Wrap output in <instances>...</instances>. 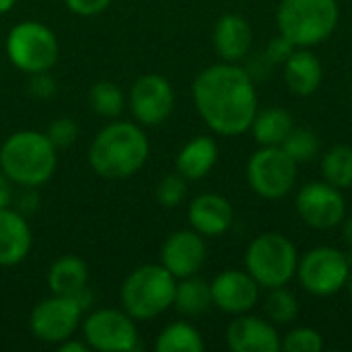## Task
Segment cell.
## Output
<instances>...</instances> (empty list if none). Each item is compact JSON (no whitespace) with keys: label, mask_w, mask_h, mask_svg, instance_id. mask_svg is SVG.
Listing matches in <instances>:
<instances>
[{"label":"cell","mask_w":352,"mask_h":352,"mask_svg":"<svg viewBox=\"0 0 352 352\" xmlns=\"http://www.w3.org/2000/svg\"><path fill=\"white\" fill-rule=\"evenodd\" d=\"M192 99L202 122L219 136H241L258 113L254 78L241 64L219 62L198 72L192 82Z\"/></svg>","instance_id":"1"},{"label":"cell","mask_w":352,"mask_h":352,"mask_svg":"<svg viewBox=\"0 0 352 352\" xmlns=\"http://www.w3.org/2000/svg\"><path fill=\"white\" fill-rule=\"evenodd\" d=\"M151 157L146 132L136 122H111L103 126L91 146L89 165L103 179H126L136 175Z\"/></svg>","instance_id":"2"},{"label":"cell","mask_w":352,"mask_h":352,"mask_svg":"<svg viewBox=\"0 0 352 352\" xmlns=\"http://www.w3.org/2000/svg\"><path fill=\"white\" fill-rule=\"evenodd\" d=\"M58 165V148L45 132L19 130L0 146V171L19 188L47 184Z\"/></svg>","instance_id":"3"},{"label":"cell","mask_w":352,"mask_h":352,"mask_svg":"<svg viewBox=\"0 0 352 352\" xmlns=\"http://www.w3.org/2000/svg\"><path fill=\"white\" fill-rule=\"evenodd\" d=\"M177 278L163 264L132 270L120 291L122 309L136 322H148L173 307Z\"/></svg>","instance_id":"4"},{"label":"cell","mask_w":352,"mask_h":352,"mask_svg":"<svg viewBox=\"0 0 352 352\" xmlns=\"http://www.w3.org/2000/svg\"><path fill=\"white\" fill-rule=\"evenodd\" d=\"M340 23L338 0H280L278 33L297 47H316L332 37Z\"/></svg>","instance_id":"5"},{"label":"cell","mask_w":352,"mask_h":352,"mask_svg":"<svg viewBox=\"0 0 352 352\" xmlns=\"http://www.w3.org/2000/svg\"><path fill=\"white\" fill-rule=\"evenodd\" d=\"M297 266L299 252L295 243L278 231L258 235L245 250V270L266 291L287 287L295 278Z\"/></svg>","instance_id":"6"},{"label":"cell","mask_w":352,"mask_h":352,"mask_svg":"<svg viewBox=\"0 0 352 352\" xmlns=\"http://www.w3.org/2000/svg\"><path fill=\"white\" fill-rule=\"evenodd\" d=\"M4 50L8 62L25 74L52 70L60 56L56 33L39 21L16 23L6 35Z\"/></svg>","instance_id":"7"},{"label":"cell","mask_w":352,"mask_h":352,"mask_svg":"<svg viewBox=\"0 0 352 352\" xmlns=\"http://www.w3.org/2000/svg\"><path fill=\"white\" fill-rule=\"evenodd\" d=\"M299 163L293 161L283 146H260L252 153L245 177L254 194L264 200H283L297 184Z\"/></svg>","instance_id":"8"},{"label":"cell","mask_w":352,"mask_h":352,"mask_svg":"<svg viewBox=\"0 0 352 352\" xmlns=\"http://www.w3.org/2000/svg\"><path fill=\"white\" fill-rule=\"evenodd\" d=\"M351 260L344 252L332 245L311 248L305 256H299L295 278L314 297H332L344 289Z\"/></svg>","instance_id":"9"},{"label":"cell","mask_w":352,"mask_h":352,"mask_svg":"<svg viewBox=\"0 0 352 352\" xmlns=\"http://www.w3.org/2000/svg\"><path fill=\"white\" fill-rule=\"evenodd\" d=\"M80 328L91 351L134 352L140 349L136 320H132L124 309L103 307L91 311L82 320Z\"/></svg>","instance_id":"10"},{"label":"cell","mask_w":352,"mask_h":352,"mask_svg":"<svg viewBox=\"0 0 352 352\" xmlns=\"http://www.w3.org/2000/svg\"><path fill=\"white\" fill-rule=\"evenodd\" d=\"M85 311L87 309L76 297L52 295L33 307L29 316V330L37 340L58 346L60 342L74 336L82 324Z\"/></svg>","instance_id":"11"},{"label":"cell","mask_w":352,"mask_h":352,"mask_svg":"<svg viewBox=\"0 0 352 352\" xmlns=\"http://www.w3.org/2000/svg\"><path fill=\"white\" fill-rule=\"evenodd\" d=\"M128 107L132 118L142 128H155L169 120L175 107L173 85L157 72H148L136 78L128 93Z\"/></svg>","instance_id":"12"},{"label":"cell","mask_w":352,"mask_h":352,"mask_svg":"<svg viewBox=\"0 0 352 352\" xmlns=\"http://www.w3.org/2000/svg\"><path fill=\"white\" fill-rule=\"evenodd\" d=\"M295 208L301 221L318 231L336 229L346 217V200L342 190L324 179L301 186L295 198Z\"/></svg>","instance_id":"13"},{"label":"cell","mask_w":352,"mask_h":352,"mask_svg":"<svg viewBox=\"0 0 352 352\" xmlns=\"http://www.w3.org/2000/svg\"><path fill=\"white\" fill-rule=\"evenodd\" d=\"M212 305L229 316L250 314L260 303L262 287L248 270L229 268L217 274L210 283Z\"/></svg>","instance_id":"14"},{"label":"cell","mask_w":352,"mask_h":352,"mask_svg":"<svg viewBox=\"0 0 352 352\" xmlns=\"http://www.w3.org/2000/svg\"><path fill=\"white\" fill-rule=\"evenodd\" d=\"M208 256L206 241L194 229H179L171 233L161 245V262L177 280L194 276L202 270Z\"/></svg>","instance_id":"15"},{"label":"cell","mask_w":352,"mask_h":352,"mask_svg":"<svg viewBox=\"0 0 352 352\" xmlns=\"http://www.w3.org/2000/svg\"><path fill=\"white\" fill-rule=\"evenodd\" d=\"M225 340L233 352H280V334L266 318L250 314L235 316L227 326Z\"/></svg>","instance_id":"16"},{"label":"cell","mask_w":352,"mask_h":352,"mask_svg":"<svg viewBox=\"0 0 352 352\" xmlns=\"http://www.w3.org/2000/svg\"><path fill=\"white\" fill-rule=\"evenodd\" d=\"M212 45L221 62L241 64L254 50V29L250 21L237 12L223 14L212 29Z\"/></svg>","instance_id":"17"},{"label":"cell","mask_w":352,"mask_h":352,"mask_svg":"<svg viewBox=\"0 0 352 352\" xmlns=\"http://www.w3.org/2000/svg\"><path fill=\"white\" fill-rule=\"evenodd\" d=\"M233 219L235 212L231 202L214 192L196 196L188 206L190 229H194L202 237H219L227 233L233 225Z\"/></svg>","instance_id":"18"},{"label":"cell","mask_w":352,"mask_h":352,"mask_svg":"<svg viewBox=\"0 0 352 352\" xmlns=\"http://www.w3.org/2000/svg\"><path fill=\"white\" fill-rule=\"evenodd\" d=\"M33 248V233L25 214L16 208L0 210V268L19 266Z\"/></svg>","instance_id":"19"},{"label":"cell","mask_w":352,"mask_h":352,"mask_svg":"<svg viewBox=\"0 0 352 352\" xmlns=\"http://www.w3.org/2000/svg\"><path fill=\"white\" fill-rule=\"evenodd\" d=\"M283 78L297 97H311L324 80V64L314 47H297L283 64Z\"/></svg>","instance_id":"20"},{"label":"cell","mask_w":352,"mask_h":352,"mask_svg":"<svg viewBox=\"0 0 352 352\" xmlns=\"http://www.w3.org/2000/svg\"><path fill=\"white\" fill-rule=\"evenodd\" d=\"M219 163V144L210 136H194L188 140L177 157H175V171L184 175L188 182H200Z\"/></svg>","instance_id":"21"},{"label":"cell","mask_w":352,"mask_h":352,"mask_svg":"<svg viewBox=\"0 0 352 352\" xmlns=\"http://www.w3.org/2000/svg\"><path fill=\"white\" fill-rule=\"evenodd\" d=\"M47 287L52 295L76 297L89 289V266L82 258L66 254L47 270Z\"/></svg>","instance_id":"22"},{"label":"cell","mask_w":352,"mask_h":352,"mask_svg":"<svg viewBox=\"0 0 352 352\" xmlns=\"http://www.w3.org/2000/svg\"><path fill=\"white\" fill-rule=\"evenodd\" d=\"M295 128L293 113L285 107L258 109L250 132L260 146H280L289 132Z\"/></svg>","instance_id":"23"},{"label":"cell","mask_w":352,"mask_h":352,"mask_svg":"<svg viewBox=\"0 0 352 352\" xmlns=\"http://www.w3.org/2000/svg\"><path fill=\"white\" fill-rule=\"evenodd\" d=\"M173 307L177 314L186 318H196L206 314L212 307V293H210V283L200 278L198 274L179 278L175 285V297H173Z\"/></svg>","instance_id":"24"},{"label":"cell","mask_w":352,"mask_h":352,"mask_svg":"<svg viewBox=\"0 0 352 352\" xmlns=\"http://www.w3.org/2000/svg\"><path fill=\"white\" fill-rule=\"evenodd\" d=\"M157 352H202L204 351V338L196 326L190 322H171L165 326L157 340H155Z\"/></svg>","instance_id":"25"},{"label":"cell","mask_w":352,"mask_h":352,"mask_svg":"<svg viewBox=\"0 0 352 352\" xmlns=\"http://www.w3.org/2000/svg\"><path fill=\"white\" fill-rule=\"evenodd\" d=\"M322 175L324 182L338 190L352 188V146L349 144H334L322 157Z\"/></svg>","instance_id":"26"},{"label":"cell","mask_w":352,"mask_h":352,"mask_svg":"<svg viewBox=\"0 0 352 352\" xmlns=\"http://www.w3.org/2000/svg\"><path fill=\"white\" fill-rule=\"evenodd\" d=\"M89 107L93 113L105 118V120H116L124 107L128 105V97L120 89V85L111 80H99L89 89Z\"/></svg>","instance_id":"27"},{"label":"cell","mask_w":352,"mask_h":352,"mask_svg":"<svg viewBox=\"0 0 352 352\" xmlns=\"http://www.w3.org/2000/svg\"><path fill=\"white\" fill-rule=\"evenodd\" d=\"M264 316L274 326H289L299 318V301L287 287L268 289L264 297Z\"/></svg>","instance_id":"28"},{"label":"cell","mask_w":352,"mask_h":352,"mask_svg":"<svg viewBox=\"0 0 352 352\" xmlns=\"http://www.w3.org/2000/svg\"><path fill=\"white\" fill-rule=\"evenodd\" d=\"M280 146L285 148V153L293 161H297L301 165V163H309V161H314L318 157V153H320V138H318V134L311 128L295 126Z\"/></svg>","instance_id":"29"},{"label":"cell","mask_w":352,"mask_h":352,"mask_svg":"<svg viewBox=\"0 0 352 352\" xmlns=\"http://www.w3.org/2000/svg\"><path fill=\"white\" fill-rule=\"evenodd\" d=\"M324 349V336L309 326H299L280 336V351L285 352H320Z\"/></svg>","instance_id":"30"},{"label":"cell","mask_w":352,"mask_h":352,"mask_svg":"<svg viewBox=\"0 0 352 352\" xmlns=\"http://www.w3.org/2000/svg\"><path fill=\"white\" fill-rule=\"evenodd\" d=\"M186 196H188V179L177 171L165 175L157 184V202L165 208H177L179 204H184Z\"/></svg>","instance_id":"31"},{"label":"cell","mask_w":352,"mask_h":352,"mask_svg":"<svg viewBox=\"0 0 352 352\" xmlns=\"http://www.w3.org/2000/svg\"><path fill=\"white\" fill-rule=\"evenodd\" d=\"M45 136L50 138V142L60 151V148H70L76 138H78V124L72 118H56L47 130Z\"/></svg>","instance_id":"32"},{"label":"cell","mask_w":352,"mask_h":352,"mask_svg":"<svg viewBox=\"0 0 352 352\" xmlns=\"http://www.w3.org/2000/svg\"><path fill=\"white\" fill-rule=\"evenodd\" d=\"M245 68V72L254 78V82H260V80H266L270 76V72L274 70V62L266 56L264 50H258V52H250L241 64Z\"/></svg>","instance_id":"33"},{"label":"cell","mask_w":352,"mask_h":352,"mask_svg":"<svg viewBox=\"0 0 352 352\" xmlns=\"http://www.w3.org/2000/svg\"><path fill=\"white\" fill-rule=\"evenodd\" d=\"M262 50L266 52V56H268L276 66H283V64L289 60V56L297 50V45H295L293 41H289L283 33H276L274 37L268 39V43H266Z\"/></svg>","instance_id":"34"},{"label":"cell","mask_w":352,"mask_h":352,"mask_svg":"<svg viewBox=\"0 0 352 352\" xmlns=\"http://www.w3.org/2000/svg\"><path fill=\"white\" fill-rule=\"evenodd\" d=\"M27 89H29V93H31L33 97H37V99H50V97L56 95L58 82H56V78L50 74V70H45V72L29 74Z\"/></svg>","instance_id":"35"},{"label":"cell","mask_w":352,"mask_h":352,"mask_svg":"<svg viewBox=\"0 0 352 352\" xmlns=\"http://www.w3.org/2000/svg\"><path fill=\"white\" fill-rule=\"evenodd\" d=\"M66 8L78 16H97L109 8L113 0H64Z\"/></svg>","instance_id":"36"},{"label":"cell","mask_w":352,"mask_h":352,"mask_svg":"<svg viewBox=\"0 0 352 352\" xmlns=\"http://www.w3.org/2000/svg\"><path fill=\"white\" fill-rule=\"evenodd\" d=\"M37 208H39V196H37L35 188H25V192L19 194V198H16V210L27 217V214L35 212Z\"/></svg>","instance_id":"37"},{"label":"cell","mask_w":352,"mask_h":352,"mask_svg":"<svg viewBox=\"0 0 352 352\" xmlns=\"http://www.w3.org/2000/svg\"><path fill=\"white\" fill-rule=\"evenodd\" d=\"M12 186H14V184L0 171V210H2V208H8V206L12 204V198H14Z\"/></svg>","instance_id":"38"},{"label":"cell","mask_w":352,"mask_h":352,"mask_svg":"<svg viewBox=\"0 0 352 352\" xmlns=\"http://www.w3.org/2000/svg\"><path fill=\"white\" fill-rule=\"evenodd\" d=\"M89 344L85 342V338H74L70 336L68 340L58 344V352H89Z\"/></svg>","instance_id":"39"},{"label":"cell","mask_w":352,"mask_h":352,"mask_svg":"<svg viewBox=\"0 0 352 352\" xmlns=\"http://www.w3.org/2000/svg\"><path fill=\"white\" fill-rule=\"evenodd\" d=\"M342 237H344L346 245L352 250V214L344 217V221H342Z\"/></svg>","instance_id":"40"},{"label":"cell","mask_w":352,"mask_h":352,"mask_svg":"<svg viewBox=\"0 0 352 352\" xmlns=\"http://www.w3.org/2000/svg\"><path fill=\"white\" fill-rule=\"evenodd\" d=\"M16 0H0V14H6L14 8Z\"/></svg>","instance_id":"41"},{"label":"cell","mask_w":352,"mask_h":352,"mask_svg":"<svg viewBox=\"0 0 352 352\" xmlns=\"http://www.w3.org/2000/svg\"><path fill=\"white\" fill-rule=\"evenodd\" d=\"M344 291L349 293V297H351V301H352V266H351V272H349V278H346V285H344Z\"/></svg>","instance_id":"42"}]
</instances>
